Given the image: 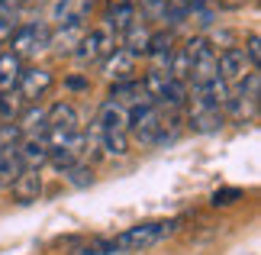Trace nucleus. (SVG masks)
I'll use <instances>...</instances> for the list:
<instances>
[{
    "instance_id": "nucleus-1",
    "label": "nucleus",
    "mask_w": 261,
    "mask_h": 255,
    "mask_svg": "<svg viewBox=\"0 0 261 255\" xmlns=\"http://www.w3.org/2000/svg\"><path fill=\"white\" fill-rule=\"evenodd\" d=\"M177 226H180V220H152V223H139V226L119 233V236H113V239H107V246L116 249V252L133 255V252H142V249H152V246H158V242H165Z\"/></svg>"
},
{
    "instance_id": "nucleus-2",
    "label": "nucleus",
    "mask_w": 261,
    "mask_h": 255,
    "mask_svg": "<svg viewBox=\"0 0 261 255\" xmlns=\"http://www.w3.org/2000/svg\"><path fill=\"white\" fill-rule=\"evenodd\" d=\"M187 123H190V129H194V132H203V136H206V132H216L219 126L226 123L223 107L210 97L206 87L187 90Z\"/></svg>"
},
{
    "instance_id": "nucleus-3",
    "label": "nucleus",
    "mask_w": 261,
    "mask_h": 255,
    "mask_svg": "<svg viewBox=\"0 0 261 255\" xmlns=\"http://www.w3.org/2000/svg\"><path fill=\"white\" fill-rule=\"evenodd\" d=\"M184 52H187V84H194V87H210L213 81H219L216 52H213V45H210L203 36L190 39V42L184 45Z\"/></svg>"
},
{
    "instance_id": "nucleus-4",
    "label": "nucleus",
    "mask_w": 261,
    "mask_h": 255,
    "mask_svg": "<svg viewBox=\"0 0 261 255\" xmlns=\"http://www.w3.org/2000/svg\"><path fill=\"white\" fill-rule=\"evenodd\" d=\"M116 39H119V36L113 33V29L100 23V26L90 29V33L81 36V42H77V49H74V58H77L81 65H100V62H103V58L116 49Z\"/></svg>"
},
{
    "instance_id": "nucleus-5",
    "label": "nucleus",
    "mask_w": 261,
    "mask_h": 255,
    "mask_svg": "<svg viewBox=\"0 0 261 255\" xmlns=\"http://www.w3.org/2000/svg\"><path fill=\"white\" fill-rule=\"evenodd\" d=\"M158 129H162V107L142 104V107H133V110H129L126 132L136 142H142V146H155V142H158Z\"/></svg>"
},
{
    "instance_id": "nucleus-6",
    "label": "nucleus",
    "mask_w": 261,
    "mask_h": 255,
    "mask_svg": "<svg viewBox=\"0 0 261 255\" xmlns=\"http://www.w3.org/2000/svg\"><path fill=\"white\" fill-rule=\"evenodd\" d=\"M87 146H90V139L77 129L71 136H62V139L48 142V161H52L55 168H62V171L71 168V165H81L84 155H87Z\"/></svg>"
},
{
    "instance_id": "nucleus-7",
    "label": "nucleus",
    "mask_w": 261,
    "mask_h": 255,
    "mask_svg": "<svg viewBox=\"0 0 261 255\" xmlns=\"http://www.w3.org/2000/svg\"><path fill=\"white\" fill-rule=\"evenodd\" d=\"M48 36H52V29L42 26V23H26L13 29V36H10V52H13L16 58H33L39 52H45L48 49Z\"/></svg>"
},
{
    "instance_id": "nucleus-8",
    "label": "nucleus",
    "mask_w": 261,
    "mask_h": 255,
    "mask_svg": "<svg viewBox=\"0 0 261 255\" xmlns=\"http://www.w3.org/2000/svg\"><path fill=\"white\" fill-rule=\"evenodd\" d=\"M81 129V117H77L74 104H65L58 100L45 110V142H55L62 136H71V132Z\"/></svg>"
},
{
    "instance_id": "nucleus-9",
    "label": "nucleus",
    "mask_w": 261,
    "mask_h": 255,
    "mask_svg": "<svg viewBox=\"0 0 261 255\" xmlns=\"http://www.w3.org/2000/svg\"><path fill=\"white\" fill-rule=\"evenodd\" d=\"M216 71H219V81L232 87V84H239V81L252 71V65H248V58H245L242 49L229 45V49H223V52L216 55Z\"/></svg>"
},
{
    "instance_id": "nucleus-10",
    "label": "nucleus",
    "mask_w": 261,
    "mask_h": 255,
    "mask_svg": "<svg viewBox=\"0 0 261 255\" xmlns=\"http://www.w3.org/2000/svg\"><path fill=\"white\" fill-rule=\"evenodd\" d=\"M103 75H107V81H113V84H123V81H133L136 78V65H139V58L133 55V52H126V49H113L103 62Z\"/></svg>"
},
{
    "instance_id": "nucleus-11",
    "label": "nucleus",
    "mask_w": 261,
    "mask_h": 255,
    "mask_svg": "<svg viewBox=\"0 0 261 255\" xmlns=\"http://www.w3.org/2000/svg\"><path fill=\"white\" fill-rule=\"evenodd\" d=\"M52 71L48 68H23V75H19V81H16V94L23 97V100H36L39 97H45V90L52 87Z\"/></svg>"
},
{
    "instance_id": "nucleus-12",
    "label": "nucleus",
    "mask_w": 261,
    "mask_h": 255,
    "mask_svg": "<svg viewBox=\"0 0 261 255\" xmlns=\"http://www.w3.org/2000/svg\"><path fill=\"white\" fill-rule=\"evenodd\" d=\"M136 19H139V7L133 4V0H107V7H103V26H110L116 36H123Z\"/></svg>"
},
{
    "instance_id": "nucleus-13",
    "label": "nucleus",
    "mask_w": 261,
    "mask_h": 255,
    "mask_svg": "<svg viewBox=\"0 0 261 255\" xmlns=\"http://www.w3.org/2000/svg\"><path fill=\"white\" fill-rule=\"evenodd\" d=\"M100 0H58L55 10H52V19L55 26H71V23H84L90 16V10H94Z\"/></svg>"
},
{
    "instance_id": "nucleus-14",
    "label": "nucleus",
    "mask_w": 261,
    "mask_h": 255,
    "mask_svg": "<svg viewBox=\"0 0 261 255\" xmlns=\"http://www.w3.org/2000/svg\"><path fill=\"white\" fill-rule=\"evenodd\" d=\"M171 52H174V36L171 33H152V39H148V62H152V68L148 71H168V62H171Z\"/></svg>"
},
{
    "instance_id": "nucleus-15",
    "label": "nucleus",
    "mask_w": 261,
    "mask_h": 255,
    "mask_svg": "<svg viewBox=\"0 0 261 255\" xmlns=\"http://www.w3.org/2000/svg\"><path fill=\"white\" fill-rule=\"evenodd\" d=\"M16 152H19V161H23V168L42 171V165L48 161V142H45V136L19 139V142H16Z\"/></svg>"
},
{
    "instance_id": "nucleus-16",
    "label": "nucleus",
    "mask_w": 261,
    "mask_h": 255,
    "mask_svg": "<svg viewBox=\"0 0 261 255\" xmlns=\"http://www.w3.org/2000/svg\"><path fill=\"white\" fill-rule=\"evenodd\" d=\"M10 191H13V197L19 203H33V200H39V194H42V175H39L36 168H23L13 178Z\"/></svg>"
},
{
    "instance_id": "nucleus-17",
    "label": "nucleus",
    "mask_w": 261,
    "mask_h": 255,
    "mask_svg": "<svg viewBox=\"0 0 261 255\" xmlns=\"http://www.w3.org/2000/svg\"><path fill=\"white\" fill-rule=\"evenodd\" d=\"M110 100L119 107H126V110H133V107H142V104H152V100L145 97V87H142V81L133 78V81H123V84H113V90H110Z\"/></svg>"
},
{
    "instance_id": "nucleus-18",
    "label": "nucleus",
    "mask_w": 261,
    "mask_h": 255,
    "mask_svg": "<svg viewBox=\"0 0 261 255\" xmlns=\"http://www.w3.org/2000/svg\"><path fill=\"white\" fill-rule=\"evenodd\" d=\"M126 123H129V110L113 104V100H107V104L97 110V126L94 129L97 132H113V129H126Z\"/></svg>"
},
{
    "instance_id": "nucleus-19",
    "label": "nucleus",
    "mask_w": 261,
    "mask_h": 255,
    "mask_svg": "<svg viewBox=\"0 0 261 255\" xmlns=\"http://www.w3.org/2000/svg\"><path fill=\"white\" fill-rule=\"evenodd\" d=\"M119 39H123V45H119V49H126V52H133V55L139 58V55H145V49H148V39H152V33H148V26L142 23V19H136V23L129 26L126 33L119 36Z\"/></svg>"
},
{
    "instance_id": "nucleus-20",
    "label": "nucleus",
    "mask_w": 261,
    "mask_h": 255,
    "mask_svg": "<svg viewBox=\"0 0 261 255\" xmlns=\"http://www.w3.org/2000/svg\"><path fill=\"white\" fill-rule=\"evenodd\" d=\"M16 120H19L16 129H19V136H23V139L45 136V110H42V107H29V110H23Z\"/></svg>"
},
{
    "instance_id": "nucleus-21",
    "label": "nucleus",
    "mask_w": 261,
    "mask_h": 255,
    "mask_svg": "<svg viewBox=\"0 0 261 255\" xmlns=\"http://www.w3.org/2000/svg\"><path fill=\"white\" fill-rule=\"evenodd\" d=\"M19 75H23V58H16L13 52H0V94L13 90Z\"/></svg>"
},
{
    "instance_id": "nucleus-22",
    "label": "nucleus",
    "mask_w": 261,
    "mask_h": 255,
    "mask_svg": "<svg viewBox=\"0 0 261 255\" xmlns=\"http://www.w3.org/2000/svg\"><path fill=\"white\" fill-rule=\"evenodd\" d=\"M87 33L84 23H71V26H58L55 36H48V45H55L58 52H74L77 42H81V36Z\"/></svg>"
},
{
    "instance_id": "nucleus-23",
    "label": "nucleus",
    "mask_w": 261,
    "mask_h": 255,
    "mask_svg": "<svg viewBox=\"0 0 261 255\" xmlns=\"http://www.w3.org/2000/svg\"><path fill=\"white\" fill-rule=\"evenodd\" d=\"M97 139H100V146H103V152H107V155H116V158L129 155V132H126V129L97 132Z\"/></svg>"
},
{
    "instance_id": "nucleus-24",
    "label": "nucleus",
    "mask_w": 261,
    "mask_h": 255,
    "mask_svg": "<svg viewBox=\"0 0 261 255\" xmlns=\"http://www.w3.org/2000/svg\"><path fill=\"white\" fill-rule=\"evenodd\" d=\"M23 171V161H19V152H16V146H10V149H4L0 152V188H10L13 184V178Z\"/></svg>"
},
{
    "instance_id": "nucleus-25",
    "label": "nucleus",
    "mask_w": 261,
    "mask_h": 255,
    "mask_svg": "<svg viewBox=\"0 0 261 255\" xmlns=\"http://www.w3.org/2000/svg\"><path fill=\"white\" fill-rule=\"evenodd\" d=\"M23 104L26 100L16 94V90H4L0 94V123H13V120L23 113Z\"/></svg>"
},
{
    "instance_id": "nucleus-26",
    "label": "nucleus",
    "mask_w": 261,
    "mask_h": 255,
    "mask_svg": "<svg viewBox=\"0 0 261 255\" xmlns=\"http://www.w3.org/2000/svg\"><path fill=\"white\" fill-rule=\"evenodd\" d=\"M65 178L71 181L74 188H87L90 181H94V171L84 168V165H71V168H65Z\"/></svg>"
},
{
    "instance_id": "nucleus-27",
    "label": "nucleus",
    "mask_w": 261,
    "mask_h": 255,
    "mask_svg": "<svg viewBox=\"0 0 261 255\" xmlns=\"http://www.w3.org/2000/svg\"><path fill=\"white\" fill-rule=\"evenodd\" d=\"M236 200H242V191H239V188H219V191H213V207H229V203H236Z\"/></svg>"
},
{
    "instance_id": "nucleus-28",
    "label": "nucleus",
    "mask_w": 261,
    "mask_h": 255,
    "mask_svg": "<svg viewBox=\"0 0 261 255\" xmlns=\"http://www.w3.org/2000/svg\"><path fill=\"white\" fill-rule=\"evenodd\" d=\"M242 52H245V58H248V65L258 68V62H261V39H258V33L248 36V45L242 49Z\"/></svg>"
},
{
    "instance_id": "nucleus-29",
    "label": "nucleus",
    "mask_w": 261,
    "mask_h": 255,
    "mask_svg": "<svg viewBox=\"0 0 261 255\" xmlns=\"http://www.w3.org/2000/svg\"><path fill=\"white\" fill-rule=\"evenodd\" d=\"M13 29H16V13H4L0 10V42H7L13 36Z\"/></svg>"
},
{
    "instance_id": "nucleus-30",
    "label": "nucleus",
    "mask_w": 261,
    "mask_h": 255,
    "mask_svg": "<svg viewBox=\"0 0 261 255\" xmlns=\"http://www.w3.org/2000/svg\"><path fill=\"white\" fill-rule=\"evenodd\" d=\"M68 87H71V90H87L90 84H87L84 78H77V75H74V78H68Z\"/></svg>"
},
{
    "instance_id": "nucleus-31",
    "label": "nucleus",
    "mask_w": 261,
    "mask_h": 255,
    "mask_svg": "<svg viewBox=\"0 0 261 255\" xmlns=\"http://www.w3.org/2000/svg\"><path fill=\"white\" fill-rule=\"evenodd\" d=\"M245 4H248V0H219V7H226V10H239Z\"/></svg>"
},
{
    "instance_id": "nucleus-32",
    "label": "nucleus",
    "mask_w": 261,
    "mask_h": 255,
    "mask_svg": "<svg viewBox=\"0 0 261 255\" xmlns=\"http://www.w3.org/2000/svg\"><path fill=\"white\" fill-rule=\"evenodd\" d=\"M0 152H4V146H0Z\"/></svg>"
}]
</instances>
